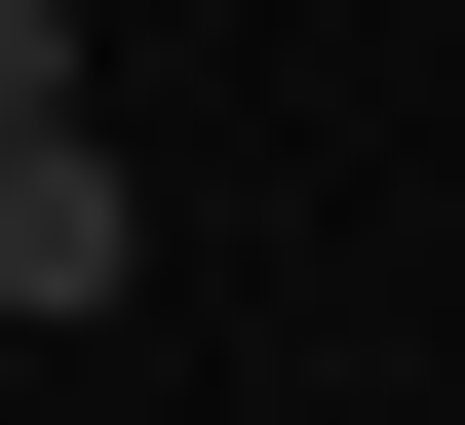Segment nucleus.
<instances>
[{"label":"nucleus","instance_id":"f257e3e1","mask_svg":"<svg viewBox=\"0 0 465 425\" xmlns=\"http://www.w3.org/2000/svg\"><path fill=\"white\" fill-rule=\"evenodd\" d=\"M0 310H116V155H78V78H0Z\"/></svg>","mask_w":465,"mask_h":425},{"label":"nucleus","instance_id":"f03ea898","mask_svg":"<svg viewBox=\"0 0 465 425\" xmlns=\"http://www.w3.org/2000/svg\"><path fill=\"white\" fill-rule=\"evenodd\" d=\"M0 78H78V0H0Z\"/></svg>","mask_w":465,"mask_h":425}]
</instances>
